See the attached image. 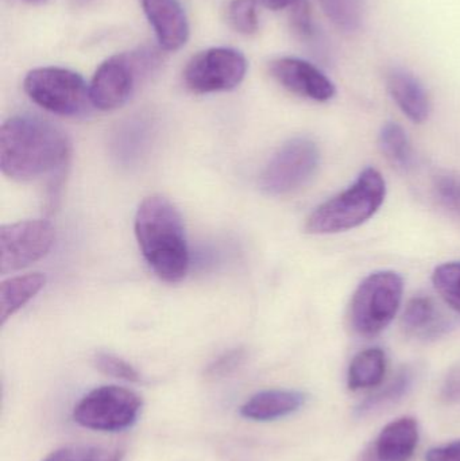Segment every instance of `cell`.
<instances>
[{
  "label": "cell",
  "instance_id": "obj_22",
  "mask_svg": "<svg viewBox=\"0 0 460 461\" xmlns=\"http://www.w3.org/2000/svg\"><path fill=\"white\" fill-rule=\"evenodd\" d=\"M432 282L440 297L460 314V262L440 265L434 271Z\"/></svg>",
  "mask_w": 460,
  "mask_h": 461
},
{
  "label": "cell",
  "instance_id": "obj_2",
  "mask_svg": "<svg viewBox=\"0 0 460 461\" xmlns=\"http://www.w3.org/2000/svg\"><path fill=\"white\" fill-rule=\"evenodd\" d=\"M135 236L151 270L175 284L189 270L185 227L177 208L164 196L146 197L135 215Z\"/></svg>",
  "mask_w": 460,
  "mask_h": 461
},
{
  "label": "cell",
  "instance_id": "obj_19",
  "mask_svg": "<svg viewBox=\"0 0 460 461\" xmlns=\"http://www.w3.org/2000/svg\"><path fill=\"white\" fill-rule=\"evenodd\" d=\"M380 146L383 156L393 167L408 170L413 165V151L407 132L400 124L389 122L380 132Z\"/></svg>",
  "mask_w": 460,
  "mask_h": 461
},
{
  "label": "cell",
  "instance_id": "obj_8",
  "mask_svg": "<svg viewBox=\"0 0 460 461\" xmlns=\"http://www.w3.org/2000/svg\"><path fill=\"white\" fill-rule=\"evenodd\" d=\"M320 151L310 138H293L270 159L259 177V186L270 196H284L302 188L315 175Z\"/></svg>",
  "mask_w": 460,
  "mask_h": 461
},
{
  "label": "cell",
  "instance_id": "obj_13",
  "mask_svg": "<svg viewBox=\"0 0 460 461\" xmlns=\"http://www.w3.org/2000/svg\"><path fill=\"white\" fill-rule=\"evenodd\" d=\"M305 400L302 393L294 390H265L240 406V416L256 422L275 421L296 413Z\"/></svg>",
  "mask_w": 460,
  "mask_h": 461
},
{
  "label": "cell",
  "instance_id": "obj_12",
  "mask_svg": "<svg viewBox=\"0 0 460 461\" xmlns=\"http://www.w3.org/2000/svg\"><path fill=\"white\" fill-rule=\"evenodd\" d=\"M140 5L164 50L176 51L188 42V16L180 0H140Z\"/></svg>",
  "mask_w": 460,
  "mask_h": 461
},
{
  "label": "cell",
  "instance_id": "obj_25",
  "mask_svg": "<svg viewBox=\"0 0 460 461\" xmlns=\"http://www.w3.org/2000/svg\"><path fill=\"white\" fill-rule=\"evenodd\" d=\"M437 199L451 212L460 216V178L454 176H439L435 180Z\"/></svg>",
  "mask_w": 460,
  "mask_h": 461
},
{
  "label": "cell",
  "instance_id": "obj_34",
  "mask_svg": "<svg viewBox=\"0 0 460 461\" xmlns=\"http://www.w3.org/2000/svg\"><path fill=\"white\" fill-rule=\"evenodd\" d=\"M23 2H27V3H43V2H46V0H23Z\"/></svg>",
  "mask_w": 460,
  "mask_h": 461
},
{
  "label": "cell",
  "instance_id": "obj_7",
  "mask_svg": "<svg viewBox=\"0 0 460 461\" xmlns=\"http://www.w3.org/2000/svg\"><path fill=\"white\" fill-rule=\"evenodd\" d=\"M142 398L126 387L100 386L84 395L73 409L76 424L96 432H122L137 422Z\"/></svg>",
  "mask_w": 460,
  "mask_h": 461
},
{
  "label": "cell",
  "instance_id": "obj_32",
  "mask_svg": "<svg viewBox=\"0 0 460 461\" xmlns=\"http://www.w3.org/2000/svg\"><path fill=\"white\" fill-rule=\"evenodd\" d=\"M300 2H302V0H261V3L265 7L273 11H280L285 10V8L288 7H294V5H299Z\"/></svg>",
  "mask_w": 460,
  "mask_h": 461
},
{
  "label": "cell",
  "instance_id": "obj_26",
  "mask_svg": "<svg viewBox=\"0 0 460 461\" xmlns=\"http://www.w3.org/2000/svg\"><path fill=\"white\" fill-rule=\"evenodd\" d=\"M245 351L242 348L232 349V351L226 352L221 357L215 360L212 365L205 371V375L210 379H221L224 376L230 375L234 373L243 360H245Z\"/></svg>",
  "mask_w": 460,
  "mask_h": 461
},
{
  "label": "cell",
  "instance_id": "obj_11",
  "mask_svg": "<svg viewBox=\"0 0 460 461\" xmlns=\"http://www.w3.org/2000/svg\"><path fill=\"white\" fill-rule=\"evenodd\" d=\"M269 72L284 88L313 102H329L337 94L334 83L305 59L280 57L270 62Z\"/></svg>",
  "mask_w": 460,
  "mask_h": 461
},
{
  "label": "cell",
  "instance_id": "obj_20",
  "mask_svg": "<svg viewBox=\"0 0 460 461\" xmlns=\"http://www.w3.org/2000/svg\"><path fill=\"white\" fill-rule=\"evenodd\" d=\"M413 379H415V373H413L412 368H402L385 389L367 398L358 406L356 416H369V414L381 411L386 406H391L392 403H396L412 389Z\"/></svg>",
  "mask_w": 460,
  "mask_h": 461
},
{
  "label": "cell",
  "instance_id": "obj_4",
  "mask_svg": "<svg viewBox=\"0 0 460 461\" xmlns=\"http://www.w3.org/2000/svg\"><path fill=\"white\" fill-rule=\"evenodd\" d=\"M158 65V56L150 49L108 57L97 68L89 84L92 104L102 111L121 108L134 94L138 80L153 72Z\"/></svg>",
  "mask_w": 460,
  "mask_h": 461
},
{
  "label": "cell",
  "instance_id": "obj_30",
  "mask_svg": "<svg viewBox=\"0 0 460 461\" xmlns=\"http://www.w3.org/2000/svg\"><path fill=\"white\" fill-rule=\"evenodd\" d=\"M86 455L88 452L83 451V449L67 447V448L51 452L43 461H86Z\"/></svg>",
  "mask_w": 460,
  "mask_h": 461
},
{
  "label": "cell",
  "instance_id": "obj_5",
  "mask_svg": "<svg viewBox=\"0 0 460 461\" xmlns=\"http://www.w3.org/2000/svg\"><path fill=\"white\" fill-rule=\"evenodd\" d=\"M23 89L32 102L56 115L76 118L94 107L83 76L67 68H35L24 77Z\"/></svg>",
  "mask_w": 460,
  "mask_h": 461
},
{
  "label": "cell",
  "instance_id": "obj_1",
  "mask_svg": "<svg viewBox=\"0 0 460 461\" xmlns=\"http://www.w3.org/2000/svg\"><path fill=\"white\" fill-rule=\"evenodd\" d=\"M67 135L50 122L35 116H13L0 129V167L11 180L29 183L67 164Z\"/></svg>",
  "mask_w": 460,
  "mask_h": 461
},
{
  "label": "cell",
  "instance_id": "obj_14",
  "mask_svg": "<svg viewBox=\"0 0 460 461\" xmlns=\"http://www.w3.org/2000/svg\"><path fill=\"white\" fill-rule=\"evenodd\" d=\"M388 89L400 110L415 123H423L431 113V102L423 84L404 68L388 73Z\"/></svg>",
  "mask_w": 460,
  "mask_h": 461
},
{
  "label": "cell",
  "instance_id": "obj_18",
  "mask_svg": "<svg viewBox=\"0 0 460 461\" xmlns=\"http://www.w3.org/2000/svg\"><path fill=\"white\" fill-rule=\"evenodd\" d=\"M386 374V355L381 348H369L359 352L348 368V389L358 392L372 389L383 381Z\"/></svg>",
  "mask_w": 460,
  "mask_h": 461
},
{
  "label": "cell",
  "instance_id": "obj_31",
  "mask_svg": "<svg viewBox=\"0 0 460 461\" xmlns=\"http://www.w3.org/2000/svg\"><path fill=\"white\" fill-rule=\"evenodd\" d=\"M122 451L119 449H91L86 455V461H122Z\"/></svg>",
  "mask_w": 460,
  "mask_h": 461
},
{
  "label": "cell",
  "instance_id": "obj_6",
  "mask_svg": "<svg viewBox=\"0 0 460 461\" xmlns=\"http://www.w3.org/2000/svg\"><path fill=\"white\" fill-rule=\"evenodd\" d=\"M404 282L394 271H375L359 285L350 306L353 330L364 338L380 335L399 312Z\"/></svg>",
  "mask_w": 460,
  "mask_h": 461
},
{
  "label": "cell",
  "instance_id": "obj_9",
  "mask_svg": "<svg viewBox=\"0 0 460 461\" xmlns=\"http://www.w3.org/2000/svg\"><path fill=\"white\" fill-rule=\"evenodd\" d=\"M248 59L237 49L211 48L192 57L184 69V84L197 95L237 88L248 73Z\"/></svg>",
  "mask_w": 460,
  "mask_h": 461
},
{
  "label": "cell",
  "instance_id": "obj_24",
  "mask_svg": "<svg viewBox=\"0 0 460 461\" xmlns=\"http://www.w3.org/2000/svg\"><path fill=\"white\" fill-rule=\"evenodd\" d=\"M95 366L100 373L113 378L131 382V384H138L140 381V373L129 362L115 355L100 352L95 357Z\"/></svg>",
  "mask_w": 460,
  "mask_h": 461
},
{
  "label": "cell",
  "instance_id": "obj_28",
  "mask_svg": "<svg viewBox=\"0 0 460 461\" xmlns=\"http://www.w3.org/2000/svg\"><path fill=\"white\" fill-rule=\"evenodd\" d=\"M427 461H460V441L437 447L427 454Z\"/></svg>",
  "mask_w": 460,
  "mask_h": 461
},
{
  "label": "cell",
  "instance_id": "obj_29",
  "mask_svg": "<svg viewBox=\"0 0 460 461\" xmlns=\"http://www.w3.org/2000/svg\"><path fill=\"white\" fill-rule=\"evenodd\" d=\"M443 397L453 403H460V365L448 374L443 386Z\"/></svg>",
  "mask_w": 460,
  "mask_h": 461
},
{
  "label": "cell",
  "instance_id": "obj_15",
  "mask_svg": "<svg viewBox=\"0 0 460 461\" xmlns=\"http://www.w3.org/2000/svg\"><path fill=\"white\" fill-rule=\"evenodd\" d=\"M418 444V422L410 417H404L381 430L375 441V457L378 461H408L415 454Z\"/></svg>",
  "mask_w": 460,
  "mask_h": 461
},
{
  "label": "cell",
  "instance_id": "obj_16",
  "mask_svg": "<svg viewBox=\"0 0 460 461\" xmlns=\"http://www.w3.org/2000/svg\"><path fill=\"white\" fill-rule=\"evenodd\" d=\"M46 284V276L41 273L11 276L0 284V324L5 325L10 317L21 311L34 298Z\"/></svg>",
  "mask_w": 460,
  "mask_h": 461
},
{
  "label": "cell",
  "instance_id": "obj_27",
  "mask_svg": "<svg viewBox=\"0 0 460 461\" xmlns=\"http://www.w3.org/2000/svg\"><path fill=\"white\" fill-rule=\"evenodd\" d=\"M293 16H292V23H293L294 32L300 37L308 38L312 35V19H311L310 8L307 2L302 0L299 5H294Z\"/></svg>",
  "mask_w": 460,
  "mask_h": 461
},
{
  "label": "cell",
  "instance_id": "obj_10",
  "mask_svg": "<svg viewBox=\"0 0 460 461\" xmlns=\"http://www.w3.org/2000/svg\"><path fill=\"white\" fill-rule=\"evenodd\" d=\"M56 240L48 221H24L0 229V271L14 273L45 258Z\"/></svg>",
  "mask_w": 460,
  "mask_h": 461
},
{
  "label": "cell",
  "instance_id": "obj_17",
  "mask_svg": "<svg viewBox=\"0 0 460 461\" xmlns=\"http://www.w3.org/2000/svg\"><path fill=\"white\" fill-rule=\"evenodd\" d=\"M402 327L416 338H437L445 332L447 322L440 316L434 301L426 295H418L408 303L402 314Z\"/></svg>",
  "mask_w": 460,
  "mask_h": 461
},
{
  "label": "cell",
  "instance_id": "obj_23",
  "mask_svg": "<svg viewBox=\"0 0 460 461\" xmlns=\"http://www.w3.org/2000/svg\"><path fill=\"white\" fill-rule=\"evenodd\" d=\"M227 19L230 26L239 34H254L259 26L257 0H231L227 8Z\"/></svg>",
  "mask_w": 460,
  "mask_h": 461
},
{
  "label": "cell",
  "instance_id": "obj_21",
  "mask_svg": "<svg viewBox=\"0 0 460 461\" xmlns=\"http://www.w3.org/2000/svg\"><path fill=\"white\" fill-rule=\"evenodd\" d=\"M327 18L343 32H356L364 19V0H320Z\"/></svg>",
  "mask_w": 460,
  "mask_h": 461
},
{
  "label": "cell",
  "instance_id": "obj_33",
  "mask_svg": "<svg viewBox=\"0 0 460 461\" xmlns=\"http://www.w3.org/2000/svg\"><path fill=\"white\" fill-rule=\"evenodd\" d=\"M73 3H75L76 5H78V7H81V5H89V3L94 2V0H72Z\"/></svg>",
  "mask_w": 460,
  "mask_h": 461
},
{
  "label": "cell",
  "instance_id": "obj_3",
  "mask_svg": "<svg viewBox=\"0 0 460 461\" xmlns=\"http://www.w3.org/2000/svg\"><path fill=\"white\" fill-rule=\"evenodd\" d=\"M386 196L383 175L367 167L350 188L319 205L305 221L312 235H329L362 226L380 210Z\"/></svg>",
  "mask_w": 460,
  "mask_h": 461
}]
</instances>
